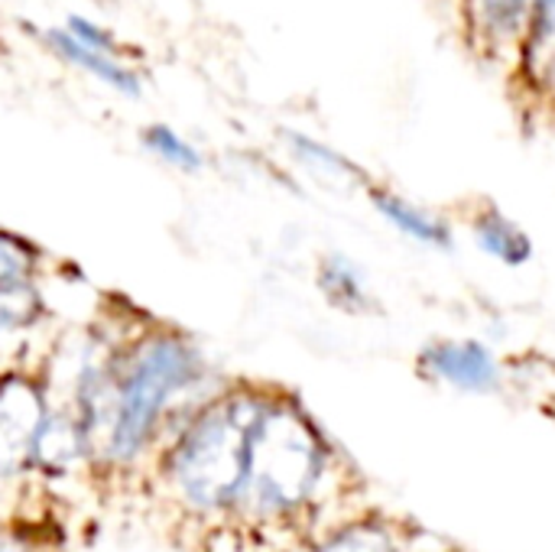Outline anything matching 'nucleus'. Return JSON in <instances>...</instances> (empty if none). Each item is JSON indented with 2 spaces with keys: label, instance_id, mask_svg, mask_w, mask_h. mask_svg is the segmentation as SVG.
I'll use <instances>...</instances> for the list:
<instances>
[{
  "label": "nucleus",
  "instance_id": "nucleus-1",
  "mask_svg": "<svg viewBox=\"0 0 555 552\" xmlns=\"http://www.w3.org/2000/svg\"><path fill=\"white\" fill-rule=\"evenodd\" d=\"M221 381L195 335L140 319L117 348L104 407L88 429L94 478L143 475L166 433Z\"/></svg>",
  "mask_w": 555,
  "mask_h": 552
},
{
  "label": "nucleus",
  "instance_id": "nucleus-2",
  "mask_svg": "<svg viewBox=\"0 0 555 552\" xmlns=\"http://www.w3.org/2000/svg\"><path fill=\"white\" fill-rule=\"evenodd\" d=\"M354 472L315 413L283 387H270L250 439L247 491L237 527L250 540H299L354 504ZM364 508V504H361Z\"/></svg>",
  "mask_w": 555,
  "mask_h": 552
},
{
  "label": "nucleus",
  "instance_id": "nucleus-3",
  "mask_svg": "<svg viewBox=\"0 0 555 552\" xmlns=\"http://www.w3.org/2000/svg\"><path fill=\"white\" fill-rule=\"evenodd\" d=\"M273 384L224 377L166 433L143 478L176 517L202 530L234 524L247 491L250 439Z\"/></svg>",
  "mask_w": 555,
  "mask_h": 552
},
{
  "label": "nucleus",
  "instance_id": "nucleus-4",
  "mask_svg": "<svg viewBox=\"0 0 555 552\" xmlns=\"http://www.w3.org/2000/svg\"><path fill=\"white\" fill-rule=\"evenodd\" d=\"M52 410L49 384L39 361H20L0 368V495H23L29 478L33 439Z\"/></svg>",
  "mask_w": 555,
  "mask_h": 552
},
{
  "label": "nucleus",
  "instance_id": "nucleus-5",
  "mask_svg": "<svg viewBox=\"0 0 555 552\" xmlns=\"http://www.w3.org/2000/svg\"><path fill=\"white\" fill-rule=\"evenodd\" d=\"M416 371L446 390L468 397H494L507 384V368L498 351L472 335L433 338L416 351Z\"/></svg>",
  "mask_w": 555,
  "mask_h": 552
},
{
  "label": "nucleus",
  "instance_id": "nucleus-6",
  "mask_svg": "<svg viewBox=\"0 0 555 552\" xmlns=\"http://www.w3.org/2000/svg\"><path fill=\"white\" fill-rule=\"evenodd\" d=\"M29 478H33V485H42V488L78 482V478H94L88 433H85L81 420L65 403H52V410L46 413V420L33 439Z\"/></svg>",
  "mask_w": 555,
  "mask_h": 552
},
{
  "label": "nucleus",
  "instance_id": "nucleus-7",
  "mask_svg": "<svg viewBox=\"0 0 555 552\" xmlns=\"http://www.w3.org/2000/svg\"><path fill=\"white\" fill-rule=\"evenodd\" d=\"M280 552H416V543L403 521L364 504L299 540H289Z\"/></svg>",
  "mask_w": 555,
  "mask_h": 552
},
{
  "label": "nucleus",
  "instance_id": "nucleus-8",
  "mask_svg": "<svg viewBox=\"0 0 555 552\" xmlns=\"http://www.w3.org/2000/svg\"><path fill=\"white\" fill-rule=\"evenodd\" d=\"M49 319L52 309L39 280L0 286V368L33 361L29 342L49 325Z\"/></svg>",
  "mask_w": 555,
  "mask_h": 552
},
{
  "label": "nucleus",
  "instance_id": "nucleus-9",
  "mask_svg": "<svg viewBox=\"0 0 555 552\" xmlns=\"http://www.w3.org/2000/svg\"><path fill=\"white\" fill-rule=\"evenodd\" d=\"M367 198H371V208L410 244L426 247V251H452L455 247V231L439 211H433L387 185H367Z\"/></svg>",
  "mask_w": 555,
  "mask_h": 552
},
{
  "label": "nucleus",
  "instance_id": "nucleus-10",
  "mask_svg": "<svg viewBox=\"0 0 555 552\" xmlns=\"http://www.w3.org/2000/svg\"><path fill=\"white\" fill-rule=\"evenodd\" d=\"M315 290L325 299V306H332L341 316L364 319V316L377 312V296H374V290L367 283V273L345 251H328V254L319 257V264H315Z\"/></svg>",
  "mask_w": 555,
  "mask_h": 552
},
{
  "label": "nucleus",
  "instance_id": "nucleus-11",
  "mask_svg": "<svg viewBox=\"0 0 555 552\" xmlns=\"http://www.w3.org/2000/svg\"><path fill=\"white\" fill-rule=\"evenodd\" d=\"M472 238L485 257H491L494 264L511 267V270H520V267L533 264V257H537L530 231L520 221H514L507 211H501L498 205H481L472 215Z\"/></svg>",
  "mask_w": 555,
  "mask_h": 552
},
{
  "label": "nucleus",
  "instance_id": "nucleus-12",
  "mask_svg": "<svg viewBox=\"0 0 555 552\" xmlns=\"http://www.w3.org/2000/svg\"><path fill=\"white\" fill-rule=\"evenodd\" d=\"M49 42L62 52V59H68L72 65L91 72V75L101 78L104 85L117 88L120 94H127V98H137V94H140V88H143L140 78H137L130 68H124L120 62H114L111 55H101V52H94V49H85V46L75 42L68 33H49Z\"/></svg>",
  "mask_w": 555,
  "mask_h": 552
},
{
  "label": "nucleus",
  "instance_id": "nucleus-13",
  "mask_svg": "<svg viewBox=\"0 0 555 552\" xmlns=\"http://www.w3.org/2000/svg\"><path fill=\"white\" fill-rule=\"evenodd\" d=\"M286 143H289V153L306 166V169H312L319 179H328V182H361L364 176H361V169L351 163V159H345L341 153H335L332 146H325V143H319V140H312V137H306V133H286Z\"/></svg>",
  "mask_w": 555,
  "mask_h": 552
},
{
  "label": "nucleus",
  "instance_id": "nucleus-14",
  "mask_svg": "<svg viewBox=\"0 0 555 552\" xmlns=\"http://www.w3.org/2000/svg\"><path fill=\"white\" fill-rule=\"evenodd\" d=\"M533 10H537V0H475V20L481 33L498 42L530 26Z\"/></svg>",
  "mask_w": 555,
  "mask_h": 552
},
{
  "label": "nucleus",
  "instance_id": "nucleus-15",
  "mask_svg": "<svg viewBox=\"0 0 555 552\" xmlns=\"http://www.w3.org/2000/svg\"><path fill=\"white\" fill-rule=\"evenodd\" d=\"M42 260H46V254L33 241L0 228V286L39 280L42 270H46Z\"/></svg>",
  "mask_w": 555,
  "mask_h": 552
},
{
  "label": "nucleus",
  "instance_id": "nucleus-16",
  "mask_svg": "<svg viewBox=\"0 0 555 552\" xmlns=\"http://www.w3.org/2000/svg\"><path fill=\"white\" fill-rule=\"evenodd\" d=\"M143 146H146L156 159H163L166 166L182 169V172H198V169L205 166L202 150H198L195 143H189L182 133H176L172 127H166V124L146 127V130H143Z\"/></svg>",
  "mask_w": 555,
  "mask_h": 552
},
{
  "label": "nucleus",
  "instance_id": "nucleus-17",
  "mask_svg": "<svg viewBox=\"0 0 555 552\" xmlns=\"http://www.w3.org/2000/svg\"><path fill=\"white\" fill-rule=\"evenodd\" d=\"M65 33H68L75 42H81L85 49H94V52H101V55H111V52H114V42H111V36H107L101 26H94V23L81 20V16H72Z\"/></svg>",
  "mask_w": 555,
  "mask_h": 552
},
{
  "label": "nucleus",
  "instance_id": "nucleus-18",
  "mask_svg": "<svg viewBox=\"0 0 555 552\" xmlns=\"http://www.w3.org/2000/svg\"><path fill=\"white\" fill-rule=\"evenodd\" d=\"M530 36H533L537 42H550V39H555V0H537L533 23H530Z\"/></svg>",
  "mask_w": 555,
  "mask_h": 552
},
{
  "label": "nucleus",
  "instance_id": "nucleus-19",
  "mask_svg": "<svg viewBox=\"0 0 555 552\" xmlns=\"http://www.w3.org/2000/svg\"><path fill=\"white\" fill-rule=\"evenodd\" d=\"M0 552H33L29 540L20 527V521L13 524H0Z\"/></svg>",
  "mask_w": 555,
  "mask_h": 552
},
{
  "label": "nucleus",
  "instance_id": "nucleus-20",
  "mask_svg": "<svg viewBox=\"0 0 555 552\" xmlns=\"http://www.w3.org/2000/svg\"><path fill=\"white\" fill-rule=\"evenodd\" d=\"M429 552H465V550H452V547H446V550H429Z\"/></svg>",
  "mask_w": 555,
  "mask_h": 552
}]
</instances>
